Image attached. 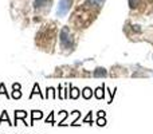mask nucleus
Listing matches in <instances>:
<instances>
[{
  "label": "nucleus",
  "instance_id": "obj_1",
  "mask_svg": "<svg viewBox=\"0 0 153 134\" xmlns=\"http://www.w3.org/2000/svg\"><path fill=\"white\" fill-rule=\"evenodd\" d=\"M71 4H73V0H61L58 5V10H56V16H59V18L65 16L70 11Z\"/></svg>",
  "mask_w": 153,
  "mask_h": 134
},
{
  "label": "nucleus",
  "instance_id": "obj_2",
  "mask_svg": "<svg viewBox=\"0 0 153 134\" xmlns=\"http://www.w3.org/2000/svg\"><path fill=\"white\" fill-rule=\"evenodd\" d=\"M61 44L65 48H70L73 46V38L70 35L69 28H63L61 31Z\"/></svg>",
  "mask_w": 153,
  "mask_h": 134
},
{
  "label": "nucleus",
  "instance_id": "obj_3",
  "mask_svg": "<svg viewBox=\"0 0 153 134\" xmlns=\"http://www.w3.org/2000/svg\"><path fill=\"white\" fill-rule=\"evenodd\" d=\"M28 115V113L24 110H16L15 111V124L13 125H18V119H24L26 121V117Z\"/></svg>",
  "mask_w": 153,
  "mask_h": 134
},
{
  "label": "nucleus",
  "instance_id": "obj_4",
  "mask_svg": "<svg viewBox=\"0 0 153 134\" xmlns=\"http://www.w3.org/2000/svg\"><path fill=\"white\" fill-rule=\"evenodd\" d=\"M40 118H43V113H42V111L32 110L31 111V124H30V125H34V122L36 121V119H40Z\"/></svg>",
  "mask_w": 153,
  "mask_h": 134
},
{
  "label": "nucleus",
  "instance_id": "obj_5",
  "mask_svg": "<svg viewBox=\"0 0 153 134\" xmlns=\"http://www.w3.org/2000/svg\"><path fill=\"white\" fill-rule=\"evenodd\" d=\"M93 75H94L95 78H103V76L108 75V71H106L105 68H102V67H98L97 70L93 73Z\"/></svg>",
  "mask_w": 153,
  "mask_h": 134
},
{
  "label": "nucleus",
  "instance_id": "obj_6",
  "mask_svg": "<svg viewBox=\"0 0 153 134\" xmlns=\"http://www.w3.org/2000/svg\"><path fill=\"white\" fill-rule=\"evenodd\" d=\"M94 95L97 99H103V97H105V86L102 87H97L94 91Z\"/></svg>",
  "mask_w": 153,
  "mask_h": 134
},
{
  "label": "nucleus",
  "instance_id": "obj_7",
  "mask_svg": "<svg viewBox=\"0 0 153 134\" xmlns=\"http://www.w3.org/2000/svg\"><path fill=\"white\" fill-rule=\"evenodd\" d=\"M79 90L76 89V87H73L71 84H70V94H69V98H71V99H76V98L79 97Z\"/></svg>",
  "mask_w": 153,
  "mask_h": 134
},
{
  "label": "nucleus",
  "instance_id": "obj_8",
  "mask_svg": "<svg viewBox=\"0 0 153 134\" xmlns=\"http://www.w3.org/2000/svg\"><path fill=\"white\" fill-rule=\"evenodd\" d=\"M82 97H83L85 99H90V98L93 97V90L90 89V87H85V89L82 90Z\"/></svg>",
  "mask_w": 153,
  "mask_h": 134
},
{
  "label": "nucleus",
  "instance_id": "obj_9",
  "mask_svg": "<svg viewBox=\"0 0 153 134\" xmlns=\"http://www.w3.org/2000/svg\"><path fill=\"white\" fill-rule=\"evenodd\" d=\"M35 94H39V95H40V97H42V98H45V97H43V95H42V93H40V87H39V83H35V84H34V90H32V93H31V94H30V98H32V97H34Z\"/></svg>",
  "mask_w": 153,
  "mask_h": 134
},
{
  "label": "nucleus",
  "instance_id": "obj_10",
  "mask_svg": "<svg viewBox=\"0 0 153 134\" xmlns=\"http://www.w3.org/2000/svg\"><path fill=\"white\" fill-rule=\"evenodd\" d=\"M3 121H7V124H10V125H13V124H11V121H10V118H8V114H7V111H3L1 113V117H0V125H1V122Z\"/></svg>",
  "mask_w": 153,
  "mask_h": 134
},
{
  "label": "nucleus",
  "instance_id": "obj_11",
  "mask_svg": "<svg viewBox=\"0 0 153 134\" xmlns=\"http://www.w3.org/2000/svg\"><path fill=\"white\" fill-rule=\"evenodd\" d=\"M91 114H93V111H89L87 117L83 119V124H90V125H93V121H91Z\"/></svg>",
  "mask_w": 153,
  "mask_h": 134
},
{
  "label": "nucleus",
  "instance_id": "obj_12",
  "mask_svg": "<svg viewBox=\"0 0 153 134\" xmlns=\"http://www.w3.org/2000/svg\"><path fill=\"white\" fill-rule=\"evenodd\" d=\"M48 1H50V0H35V5H36V7H43V5L47 4Z\"/></svg>",
  "mask_w": 153,
  "mask_h": 134
},
{
  "label": "nucleus",
  "instance_id": "obj_13",
  "mask_svg": "<svg viewBox=\"0 0 153 134\" xmlns=\"http://www.w3.org/2000/svg\"><path fill=\"white\" fill-rule=\"evenodd\" d=\"M20 97H22V91H20V90H13V91H12V98H13V99H19Z\"/></svg>",
  "mask_w": 153,
  "mask_h": 134
},
{
  "label": "nucleus",
  "instance_id": "obj_14",
  "mask_svg": "<svg viewBox=\"0 0 153 134\" xmlns=\"http://www.w3.org/2000/svg\"><path fill=\"white\" fill-rule=\"evenodd\" d=\"M97 125L98 126H105L106 125V119H105V117H98V119H97Z\"/></svg>",
  "mask_w": 153,
  "mask_h": 134
},
{
  "label": "nucleus",
  "instance_id": "obj_15",
  "mask_svg": "<svg viewBox=\"0 0 153 134\" xmlns=\"http://www.w3.org/2000/svg\"><path fill=\"white\" fill-rule=\"evenodd\" d=\"M1 94H4L7 98H10V95L7 94V90H5V86H4V83H0V95Z\"/></svg>",
  "mask_w": 153,
  "mask_h": 134
},
{
  "label": "nucleus",
  "instance_id": "obj_16",
  "mask_svg": "<svg viewBox=\"0 0 153 134\" xmlns=\"http://www.w3.org/2000/svg\"><path fill=\"white\" fill-rule=\"evenodd\" d=\"M46 124H54V113H50V115L47 117V119H46Z\"/></svg>",
  "mask_w": 153,
  "mask_h": 134
},
{
  "label": "nucleus",
  "instance_id": "obj_17",
  "mask_svg": "<svg viewBox=\"0 0 153 134\" xmlns=\"http://www.w3.org/2000/svg\"><path fill=\"white\" fill-rule=\"evenodd\" d=\"M20 83H13L12 84V90H20Z\"/></svg>",
  "mask_w": 153,
  "mask_h": 134
},
{
  "label": "nucleus",
  "instance_id": "obj_18",
  "mask_svg": "<svg viewBox=\"0 0 153 134\" xmlns=\"http://www.w3.org/2000/svg\"><path fill=\"white\" fill-rule=\"evenodd\" d=\"M103 1H105V0H91V3H94V4H97V5H101Z\"/></svg>",
  "mask_w": 153,
  "mask_h": 134
},
{
  "label": "nucleus",
  "instance_id": "obj_19",
  "mask_svg": "<svg viewBox=\"0 0 153 134\" xmlns=\"http://www.w3.org/2000/svg\"><path fill=\"white\" fill-rule=\"evenodd\" d=\"M59 93H58V98H62V90H63V87H62V86H59Z\"/></svg>",
  "mask_w": 153,
  "mask_h": 134
},
{
  "label": "nucleus",
  "instance_id": "obj_20",
  "mask_svg": "<svg viewBox=\"0 0 153 134\" xmlns=\"http://www.w3.org/2000/svg\"><path fill=\"white\" fill-rule=\"evenodd\" d=\"M105 111H103V110H101V111H98V117H105Z\"/></svg>",
  "mask_w": 153,
  "mask_h": 134
}]
</instances>
